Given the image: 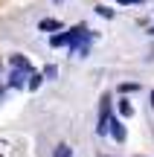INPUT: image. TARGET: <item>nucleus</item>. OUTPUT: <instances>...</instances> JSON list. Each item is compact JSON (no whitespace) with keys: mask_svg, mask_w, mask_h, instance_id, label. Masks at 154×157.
I'll use <instances>...</instances> for the list:
<instances>
[{"mask_svg":"<svg viewBox=\"0 0 154 157\" xmlns=\"http://www.w3.org/2000/svg\"><path fill=\"white\" fill-rule=\"evenodd\" d=\"M73 38H76V26L70 29V32H61V35H52V38H50V44H52V47H64V44H70V41H73Z\"/></svg>","mask_w":154,"mask_h":157,"instance_id":"obj_1","label":"nucleus"},{"mask_svg":"<svg viewBox=\"0 0 154 157\" xmlns=\"http://www.w3.org/2000/svg\"><path fill=\"white\" fill-rule=\"evenodd\" d=\"M108 134L114 137L116 143H122V140H125V128H122V122H119V119H114V117H111V131H108Z\"/></svg>","mask_w":154,"mask_h":157,"instance_id":"obj_2","label":"nucleus"},{"mask_svg":"<svg viewBox=\"0 0 154 157\" xmlns=\"http://www.w3.org/2000/svg\"><path fill=\"white\" fill-rule=\"evenodd\" d=\"M9 61H12V67H15V70H21V73H32V64H29L23 56H12Z\"/></svg>","mask_w":154,"mask_h":157,"instance_id":"obj_3","label":"nucleus"},{"mask_svg":"<svg viewBox=\"0 0 154 157\" xmlns=\"http://www.w3.org/2000/svg\"><path fill=\"white\" fill-rule=\"evenodd\" d=\"M41 32H55V29H61V21H55V17H44V21L38 23Z\"/></svg>","mask_w":154,"mask_h":157,"instance_id":"obj_4","label":"nucleus"},{"mask_svg":"<svg viewBox=\"0 0 154 157\" xmlns=\"http://www.w3.org/2000/svg\"><path fill=\"white\" fill-rule=\"evenodd\" d=\"M44 82V73H29V90H38Z\"/></svg>","mask_w":154,"mask_h":157,"instance_id":"obj_5","label":"nucleus"},{"mask_svg":"<svg viewBox=\"0 0 154 157\" xmlns=\"http://www.w3.org/2000/svg\"><path fill=\"white\" fill-rule=\"evenodd\" d=\"M55 157H73V148H70L67 143H61V146L55 148Z\"/></svg>","mask_w":154,"mask_h":157,"instance_id":"obj_6","label":"nucleus"},{"mask_svg":"<svg viewBox=\"0 0 154 157\" xmlns=\"http://www.w3.org/2000/svg\"><path fill=\"white\" fill-rule=\"evenodd\" d=\"M119 113H122V117H125V119H128V117H131V113H134V108H131V105H128V102H125V99H122V102H119Z\"/></svg>","mask_w":154,"mask_h":157,"instance_id":"obj_7","label":"nucleus"},{"mask_svg":"<svg viewBox=\"0 0 154 157\" xmlns=\"http://www.w3.org/2000/svg\"><path fill=\"white\" fill-rule=\"evenodd\" d=\"M96 12H99L102 17H108V21L114 17V9H108V6H96Z\"/></svg>","mask_w":154,"mask_h":157,"instance_id":"obj_8","label":"nucleus"},{"mask_svg":"<svg viewBox=\"0 0 154 157\" xmlns=\"http://www.w3.org/2000/svg\"><path fill=\"white\" fill-rule=\"evenodd\" d=\"M44 78H55V67H52V64H50V67H44Z\"/></svg>","mask_w":154,"mask_h":157,"instance_id":"obj_9","label":"nucleus"},{"mask_svg":"<svg viewBox=\"0 0 154 157\" xmlns=\"http://www.w3.org/2000/svg\"><path fill=\"white\" fill-rule=\"evenodd\" d=\"M134 3H143V0H119V6H134Z\"/></svg>","mask_w":154,"mask_h":157,"instance_id":"obj_10","label":"nucleus"},{"mask_svg":"<svg viewBox=\"0 0 154 157\" xmlns=\"http://www.w3.org/2000/svg\"><path fill=\"white\" fill-rule=\"evenodd\" d=\"M151 105H154V90H151Z\"/></svg>","mask_w":154,"mask_h":157,"instance_id":"obj_11","label":"nucleus"},{"mask_svg":"<svg viewBox=\"0 0 154 157\" xmlns=\"http://www.w3.org/2000/svg\"><path fill=\"white\" fill-rule=\"evenodd\" d=\"M148 35H154V26H151V29H148Z\"/></svg>","mask_w":154,"mask_h":157,"instance_id":"obj_12","label":"nucleus"}]
</instances>
